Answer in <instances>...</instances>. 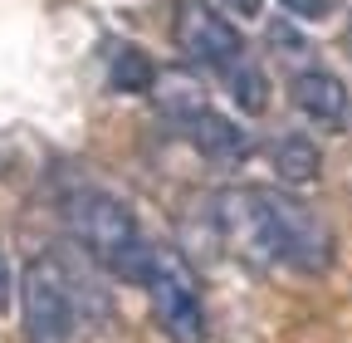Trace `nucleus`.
<instances>
[{
    "mask_svg": "<svg viewBox=\"0 0 352 343\" xmlns=\"http://www.w3.org/2000/svg\"><path fill=\"white\" fill-rule=\"evenodd\" d=\"M215 206H220L215 211L220 231L235 245L259 250L264 260H279V265L303 270V275H323L333 265V231L323 226L318 211H308L289 191L245 187V191L215 196Z\"/></svg>",
    "mask_w": 352,
    "mask_h": 343,
    "instance_id": "1",
    "label": "nucleus"
},
{
    "mask_svg": "<svg viewBox=\"0 0 352 343\" xmlns=\"http://www.w3.org/2000/svg\"><path fill=\"white\" fill-rule=\"evenodd\" d=\"M64 216H69L74 240L94 255V260H98L113 280H122V284H147V275H152V250H157V245L142 236V226H138V216L127 211V201H118V196L103 191V187L78 182V187H69V196H64Z\"/></svg>",
    "mask_w": 352,
    "mask_h": 343,
    "instance_id": "2",
    "label": "nucleus"
},
{
    "mask_svg": "<svg viewBox=\"0 0 352 343\" xmlns=\"http://www.w3.org/2000/svg\"><path fill=\"white\" fill-rule=\"evenodd\" d=\"M152 294L157 324L166 329L171 343H206V304H201V284L191 275V265L176 255L171 245L152 250V275L142 284Z\"/></svg>",
    "mask_w": 352,
    "mask_h": 343,
    "instance_id": "3",
    "label": "nucleus"
},
{
    "mask_svg": "<svg viewBox=\"0 0 352 343\" xmlns=\"http://www.w3.org/2000/svg\"><path fill=\"white\" fill-rule=\"evenodd\" d=\"M20 314H25V338L30 343H69L74 333V294H69V270L54 255H34L20 280Z\"/></svg>",
    "mask_w": 352,
    "mask_h": 343,
    "instance_id": "4",
    "label": "nucleus"
},
{
    "mask_svg": "<svg viewBox=\"0 0 352 343\" xmlns=\"http://www.w3.org/2000/svg\"><path fill=\"white\" fill-rule=\"evenodd\" d=\"M171 34H176V45H182V54L191 64H206L215 74H230L240 59H250L245 54V34L235 30V20L220 15L215 6H206V0H182Z\"/></svg>",
    "mask_w": 352,
    "mask_h": 343,
    "instance_id": "5",
    "label": "nucleus"
},
{
    "mask_svg": "<svg viewBox=\"0 0 352 343\" xmlns=\"http://www.w3.org/2000/svg\"><path fill=\"white\" fill-rule=\"evenodd\" d=\"M182 133H186L191 147H196L206 162H215V167H240V162L250 157V133H245L235 118L215 113V108L196 113L191 123H182Z\"/></svg>",
    "mask_w": 352,
    "mask_h": 343,
    "instance_id": "6",
    "label": "nucleus"
},
{
    "mask_svg": "<svg viewBox=\"0 0 352 343\" xmlns=\"http://www.w3.org/2000/svg\"><path fill=\"white\" fill-rule=\"evenodd\" d=\"M289 94H294V108L303 118H314L323 127H338L347 118V103H352V94L342 89V79L328 74V69H298L294 83H289Z\"/></svg>",
    "mask_w": 352,
    "mask_h": 343,
    "instance_id": "7",
    "label": "nucleus"
},
{
    "mask_svg": "<svg viewBox=\"0 0 352 343\" xmlns=\"http://www.w3.org/2000/svg\"><path fill=\"white\" fill-rule=\"evenodd\" d=\"M157 108L176 123V127H182V123H191L196 113H206L210 103H206V89H201V83L186 74V69H162L157 74Z\"/></svg>",
    "mask_w": 352,
    "mask_h": 343,
    "instance_id": "8",
    "label": "nucleus"
},
{
    "mask_svg": "<svg viewBox=\"0 0 352 343\" xmlns=\"http://www.w3.org/2000/svg\"><path fill=\"white\" fill-rule=\"evenodd\" d=\"M274 172H279V182L289 187H308V182H318V172H323V152L314 138H303V133H284L274 138Z\"/></svg>",
    "mask_w": 352,
    "mask_h": 343,
    "instance_id": "9",
    "label": "nucleus"
},
{
    "mask_svg": "<svg viewBox=\"0 0 352 343\" xmlns=\"http://www.w3.org/2000/svg\"><path fill=\"white\" fill-rule=\"evenodd\" d=\"M108 79H113L118 94H147L157 83V69L138 45H113L108 50Z\"/></svg>",
    "mask_w": 352,
    "mask_h": 343,
    "instance_id": "10",
    "label": "nucleus"
},
{
    "mask_svg": "<svg viewBox=\"0 0 352 343\" xmlns=\"http://www.w3.org/2000/svg\"><path fill=\"white\" fill-rule=\"evenodd\" d=\"M226 89H230L240 113H264L270 108V74H264V64H254V59H240L226 74Z\"/></svg>",
    "mask_w": 352,
    "mask_h": 343,
    "instance_id": "11",
    "label": "nucleus"
},
{
    "mask_svg": "<svg viewBox=\"0 0 352 343\" xmlns=\"http://www.w3.org/2000/svg\"><path fill=\"white\" fill-rule=\"evenodd\" d=\"M270 50L279 59H308V54H314V45H308L289 20H270Z\"/></svg>",
    "mask_w": 352,
    "mask_h": 343,
    "instance_id": "12",
    "label": "nucleus"
},
{
    "mask_svg": "<svg viewBox=\"0 0 352 343\" xmlns=\"http://www.w3.org/2000/svg\"><path fill=\"white\" fill-rule=\"evenodd\" d=\"M279 6H284L289 15H298V20H323V15H333V0H279Z\"/></svg>",
    "mask_w": 352,
    "mask_h": 343,
    "instance_id": "13",
    "label": "nucleus"
},
{
    "mask_svg": "<svg viewBox=\"0 0 352 343\" xmlns=\"http://www.w3.org/2000/svg\"><path fill=\"white\" fill-rule=\"evenodd\" d=\"M206 6H215L220 15H235V20H254L259 15V0H206Z\"/></svg>",
    "mask_w": 352,
    "mask_h": 343,
    "instance_id": "14",
    "label": "nucleus"
},
{
    "mask_svg": "<svg viewBox=\"0 0 352 343\" xmlns=\"http://www.w3.org/2000/svg\"><path fill=\"white\" fill-rule=\"evenodd\" d=\"M10 289H15V280H10V265H6V255H0V309H10Z\"/></svg>",
    "mask_w": 352,
    "mask_h": 343,
    "instance_id": "15",
    "label": "nucleus"
},
{
    "mask_svg": "<svg viewBox=\"0 0 352 343\" xmlns=\"http://www.w3.org/2000/svg\"><path fill=\"white\" fill-rule=\"evenodd\" d=\"M342 50L352 54V10H347V20H342Z\"/></svg>",
    "mask_w": 352,
    "mask_h": 343,
    "instance_id": "16",
    "label": "nucleus"
},
{
    "mask_svg": "<svg viewBox=\"0 0 352 343\" xmlns=\"http://www.w3.org/2000/svg\"><path fill=\"white\" fill-rule=\"evenodd\" d=\"M347 108H352V103H347Z\"/></svg>",
    "mask_w": 352,
    "mask_h": 343,
    "instance_id": "17",
    "label": "nucleus"
}]
</instances>
